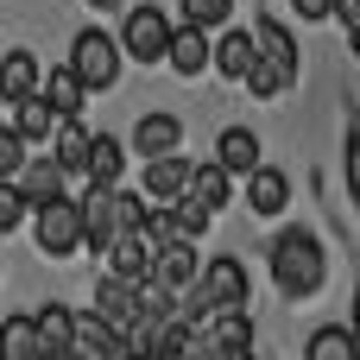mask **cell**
I'll list each match as a JSON object with an SVG mask.
<instances>
[{"label": "cell", "mask_w": 360, "mask_h": 360, "mask_svg": "<svg viewBox=\"0 0 360 360\" xmlns=\"http://www.w3.org/2000/svg\"><path fill=\"white\" fill-rule=\"evenodd\" d=\"M184 19H190V25H202V32H215V25H228V19H234V0H184Z\"/></svg>", "instance_id": "f546056e"}, {"label": "cell", "mask_w": 360, "mask_h": 360, "mask_svg": "<svg viewBox=\"0 0 360 360\" xmlns=\"http://www.w3.org/2000/svg\"><path fill=\"white\" fill-rule=\"evenodd\" d=\"M95 310L114 323V329H127V335H139L146 329V285H133V278H101L95 285Z\"/></svg>", "instance_id": "ba28073f"}, {"label": "cell", "mask_w": 360, "mask_h": 360, "mask_svg": "<svg viewBox=\"0 0 360 360\" xmlns=\"http://www.w3.org/2000/svg\"><path fill=\"white\" fill-rule=\"evenodd\" d=\"M304 360H360L354 323H329V329H316V335L304 342Z\"/></svg>", "instance_id": "44dd1931"}, {"label": "cell", "mask_w": 360, "mask_h": 360, "mask_svg": "<svg viewBox=\"0 0 360 360\" xmlns=\"http://www.w3.org/2000/svg\"><path fill=\"white\" fill-rule=\"evenodd\" d=\"M25 215H32V196L19 190V177H0V234H13Z\"/></svg>", "instance_id": "f1b7e54d"}, {"label": "cell", "mask_w": 360, "mask_h": 360, "mask_svg": "<svg viewBox=\"0 0 360 360\" xmlns=\"http://www.w3.org/2000/svg\"><path fill=\"white\" fill-rule=\"evenodd\" d=\"M184 196H190V202H202V209L215 215V209L228 202V171H221V165H190V184H184Z\"/></svg>", "instance_id": "d4e9b609"}, {"label": "cell", "mask_w": 360, "mask_h": 360, "mask_svg": "<svg viewBox=\"0 0 360 360\" xmlns=\"http://www.w3.org/2000/svg\"><path fill=\"white\" fill-rule=\"evenodd\" d=\"M13 127L25 133V146H38V139H51V133H57V108L44 101V89H38V95H25V101H13Z\"/></svg>", "instance_id": "603a6c76"}, {"label": "cell", "mask_w": 360, "mask_h": 360, "mask_svg": "<svg viewBox=\"0 0 360 360\" xmlns=\"http://www.w3.org/2000/svg\"><path fill=\"white\" fill-rule=\"evenodd\" d=\"M32 323H38V342H44L51 360H63L70 348H76V310H70V304H44Z\"/></svg>", "instance_id": "ac0fdd59"}, {"label": "cell", "mask_w": 360, "mask_h": 360, "mask_svg": "<svg viewBox=\"0 0 360 360\" xmlns=\"http://www.w3.org/2000/svg\"><path fill=\"white\" fill-rule=\"evenodd\" d=\"M114 234H127L120 184H89V190H82V247H89V253H108Z\"/></svg>", "instance_id": "5b68a950"}, {"label": "cell", "mask_w": 360, "mask_h": 360, "mask_svg": "<svg viewBox=\"0 0 360 360\" xmlns=\"http://www.w3.org/2000/svg\"><path fill=\"white\" fill-rule=\"evenodd\" d=\"M63 184H70V171H63L57 158H25V165H19V190H25L32 202H51V196H63Z\"/></svg>", "instance_id": "ffe728a7"}, {"label": "cell", "mask_w": 360, "mask_h": 360, "mask_svg": "<svg viewBox=\"0 0 360 360\" xmlns=\"http://www.w3.org/2000/svg\"><path fill=\"white\" fill-rule=\"evenodd\" d=\"M253 57H259V38H253L247 25H234V32H228V38L215 44V57H209V63H215V70H221L228 82H247V70H253Z\"/></svg>", "instance_id": "9a60e30c"}, {"label": "cell", "mask_w": 360, "mask_h": 360, "mask_svg": "<svg viewBox=\"0 0 360 360\" xmlns=\"http://www.w3.org/2000/svg\"><path fill=\"white\" fill-rule=\"evenodd\" d=\"M209 335H215L221 354H228V348H253V323H247L240 310H215V316H209Z\"/></svg>", "instance_id": "83f0119b"}, {"label": "cell", "mask_w": 360, "mask_h": 360, "mask_svg": "<svg viewBox=\"0 0 360 360\" xmlns=\"http://www.w3.org/2000/svg\"><path fill=\"white\" fill-rule=\"evenodd\" d=\"M165 44H171L165 6H133V13L120 19V51H127L133 63H165Z\"/></svg>", "instance_id": "8992f818"}, {"label": "cell", "mask_w": 360, "mask_h": 360, "mask_svg": "<svg viewBox=\"0 0 360 360\" xmlns=\"http://www.w3.org/2000/svg\"><path fill=\"white\" fill-rule=\"evenodd\" d=\"M177 146H184V120L177 114H139V127H133V152L139 158H165Z\"/></svg>", "instance_id": "7c38bea8"}, {"label": "cell", "mask_w": 360, "mask_h": 360, "mask_svg": "<svg viewBox=\"0 0 360 360\" xmlns=\"http://www.w3.org/2000/svg\"><path fill=\"white\" fill-rule=\"evenodd\" d=\"M120 171H127V146H120L114 133H89L82 177H89V184H120Z\"/></svg>", "instance_id": "2e32d148"}, {"label": "cell", "mask_w": 360, "mask_h": 360, "mask_svg": "<svg viewBox=\"0 0 360 360\" xmlns=\"http://www.w3.org/2000/svg\"><path fill=\"white\" fill-rule=\"evenodd\" d=\"M44 101H51L57 114H82V101H89V82H82V76L63 63V70H51V76H44Z\"/></svg>", "instance_id": "cb8c5ba5"}, {"label": "cell", "mask_w": 360, "mask_h": 360, "mask_svg": "<svg viewBox=\"0 0 360 360\" xmlns=\"http://www.w3.org/2000/svg\"><path fill=\"white\" fill-rule=\"evenodd\" d=\"M196 278H202V259H196V240H165L158 253H152V285H165L177 304L196 291Z\"/></svg>", "instance_id": "52a82bcc"}, {"label": "cell", "mask_w": 360, "mask_h": 360, "mask_svg": "<svg viewBox=\"0 0 360 360\" xmlns=\"http://www.w3.org/2000/svg\"><path fill=\"white\" fill-rule=\"evenodd\" d=\"M247 209L253 215H285L291 209V177L278 165H253L247 171Z\"/></svg>", "instance_id": "8fae6325"}, {"label": "cell", "mask_w": 360, "mask_h": 360, "mask_svg": "<svg viewBox=\"0 0 360 360\" xmlns=\"http://www.w3.org/2000/svg\"><path fill=\"white\" fill-rule=\"evenodd\" d=\"M215 165H221L228 177H234V171L247 177V171L259 165V133H253V127H221V133H215Z\"/></svg>", "instance_id": "5bb4252c"}, {"label": "cell", "mask_w": 360, "mask_h": 360, "mask_svg": "<svg viewBox=\"0 0 360 360\" xmlns=\"http://www.w3.org/2000/svg\"><path fill=\"white\" fill-rule=\"evenodd\" d=\"M209 57H215V44H209V32L202 25H171V44H165V70H177V76H202L209 70Z\"/></svg>", "instance_id": "30bf717a"}, {"label": "cell", "mask_w": 360, "mask_h": 360, "mask_svg": "<svg viewBox=\"0 0 360 360\" xmlns=\"http://www.w3.org/2000/svg\"><path fill=\"white\" fill-rule=\"evenodd\" d=\"M348 51L360 57V19H348Z\"/></svg>", "instance_id": "836d02e7"}, {"label": "cell", "mask_w": 360, "mask_h": 360, "mask_svg": "<svg viewBox=\"0 0 360 360\" xmlns=\"http://www.w3.org/2000/svg\"><path fill=\"white\" fill-rule=\"evenodd\" d=\"M0 360H51L32 316H6V323H0Z\"/></svg>", "instance_id": "7402d4cb"}, {"label": "cell", "mask_w": 360, "mask_h": 360, "mask_svg": "<svg viewBox=\"0 0 360 360\" xmlns=\"http://www.w3.org/2000/svg\"><path fill=\"white\" fill-rule=\"evenodd\" d=\"M51 158L82 177V158H89V133H82V114H57V133H51Z\"/></svg>", "instance_id": "d6986e66"}, {"label": "cell", "mask_w": 360, "mask_h": 360, "mask_svg": "<svg viewBox=\"0 0 360 360\" xmlns=\"http://www.w3.org/2000/svg\"><path fill=\"white\" fill-rule=\"evenodd\" d=\"M120 57H127V51H120V38H108L101 25H82V32L70 38V70L89 82V95L120 82Z\"/></svg>", "instance_id": "277c9868"}, {"label": "cell", "mask_w": 360, "mask_h": 360, "mask_svg": "<svg viewBox=\"0 0 360 360\" xmlns=\"http://www.w3.org/2000/svg\"><path fill=\"white\" fill-rule=\"evenodd\" d=\"M342 165H348V196L360 209V114L348 120V146H342Z\"/></svg>", "instance_id": "1f68e13d"}, {"label": "cell", "mask_w": 360, "mask_h": 360, "mask_svg": "<svg viewBox=\"0 0 360 360\" xmlns=\"http://www.w3.org/2000/svg\"><path fill=\"white\" fill-rule=\"evenodd\" d=\"M89 6H95V13H120V0H89Z\"/></svg>", "instance_id": "e575fe53"}, {"label": "cell", "mask_w": 360, "mask_h": 360, "mask_svg": "<svg viewBox=\"0 0 360 360\" xmlns=\"http://www.w3.org/2000/svg\"><path fill=\"white\" fill-rule=\"evenodd\" d=\"M323 278H329L323 240H316L310 228H285V234L272 240V285H278V297H285V304L316 297V291H323Z\"/></svg>", "instance_id": "6da1fadb"}, {"label": "cell", "mask_w": 360, "mask_h": 360, "mask_svg": "<svg viewBox=\"0 0 360 360\" xmlns=\"http://www.w3.org/2000/svg\"><path fill=\"white\" fill-rule=\"evenodd\" d=\"M221 360H253V348H228V354H221Z\"/></svg>", "instance_id": "d590c367"}, {"label": "cell", "mask_w": 360, "mask_h": 360, "mask_svg": "<svg viewBox=\"0 0 360 360\" xmlns=\"http://www.w3.org/2000/svg\"><path fill=\"white\" fill-rule=\"evenodd\" d=\"M291 82H297V70H291V63H278V57H253V70H247V89H253L259 101L285 95Z\"/></svg>", "instance_id": "484cf974"}, {"label": "cell", "mask_w": 360, "mask_h": 360, "mask_svg": "<svg viewBox=\"0 0 360 360\" xmlns=\"http://www.w3.org/2000/svg\"><path fill=\"white\" fill-rule=\"evenodd\" d=\"M291 13H304V19H335V0H291Z\"/></svg>", "instance_id": "d6a6232c"}, {"label": "cell", "mask_w": 360, "mask_h": 360, "mask_svg": "<svg viewBox=\"0 0 360 360\" xmlns=\"http://www.w3.org/2000/svg\"><path fill=\"white\" fill-rule=\"evenodd\" d=\"M152 253H158V247H152V234H146V228H127V234H114V247H108L101 259H108V272H114V278L146 285V278H152Z\"/></svg>", "instance_id": "9c48e42d"}, {"label": "cell", "mask_w": 360, "mask_h": 360, "mask_svg": "<svg viewBox=\"0 0 360 360\" xmlns=\"http://www.w3.org/2000/svg\"><path fill=\"white\" fill-rule=\"evenodd\" d=\"M253 38H259V57H278V63H291V70H297V38L285 32V19H272V13H266V19L253 25Z\"/></svg>", "instance_id": "4316f807"}, {"label": "cell", "mask_w": 360, "mask_h": 360, "mask_svg": "<svg viewBox=\"0 0 360 360\" xmlns=\"http://www.w3.org/2000/svg\"><path fill=\"white\" fill-rule=\"evenodd\" d=\"M32 240H38V253H51V259L82 253V202H70V196L32 202Z\"/></svg>", "instance_id": "3957f363"}, {"label": "cell", "mask_w": 360, "mask_h": 360, "mask_svg": "<svg viewBox=\"0 0 360 360\" xmlns=\"http://www.w3.org/2000/svg\"><path fill=\"white\" fill-rule=\"evenodd\" d=\"M215 310H247V266L228 259H202V278L190 291V323H209Z\"/></svg>", "instance_id": "7a4b0ae2"}, {"label": "cell", "mask_w": 360, "mask_h": 360, "mask_svg": "<svg viewBox=\"0 0 360 360\" xmlns=\"http://www.w3.org/2000/svg\"><path fill=\"white\" fill-rule=\"evenodd\" d=\"M184 184H190V158H177V152L146 158V196H152V202H177Z\"/></svg>", "instance_id": "e0dca14e"}, {"label": "cell", "mask_w": 360, "mask_h": 360, "mask_svg": "<svg viewBox=\"0 0 360 360\" xmlns=\"http://www.w3.org/2000/svg\"><path fill=\"white\" fill-rule=\"evenodd\" d=\"M38 89H44V70H38V57H32V51H6V57H0V101L13 108V101L38 95Z\"/></svg>", "instance_id": "4fadbf2b"}, {"label": "cell", "mask_w": 360, "mask_h": 360, "mask_svg": "<svg viewBox=\"0 0 360 360\" xmlns=\"http://www.w3.org/2000/svg\"><path fill=\"white\" fill-rule=\"evenodd\" d=\"M25 158H32V152H25V133L6 120V127H0V177H19V165H25Z\"/></svg>", "instance_id": "4dcf8cb0"}]
</instances>
